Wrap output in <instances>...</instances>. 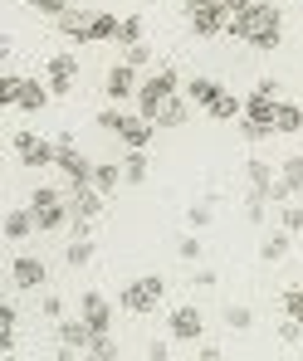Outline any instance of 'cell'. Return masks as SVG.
Here are the masks:
<instances>
[{"label":"cell","mask_w":303,"mask_h":361,"mask_svg":"<svg viewBox=\"0 0 303 361\" xmlns=\"http://www.w3.org/2000/svg\"><path fill=\"white\" fill-rule=\"evenodd\" d=\"M230 35L244 39L249 49H279V39H284V15H279L274 0H254L249 10L230 15Z\"/></svg>","instance_id":"6da1fadb"},{"label":"cell","mask_w":303,"mask_h":361,"mask_svg":"<svg viewBox=\"0 0 303 361\" xmlns=\"http://www.w3.org/2000/svg\"><path fill=\"white\" fill-rule=\"evenodd\" d=\"M172 93H182V73H177V68H157L152 78H142V83H137V98H132V103H137V113H142V118L157 122L162 103H167Z\"/></svg>","instance_id":"7a4b0ae2"},{"label":"cell","mask_w":303,"mask_h":361,"mask_svg":"<svg viewBox=\"0 0 303 361\" xmlns=\"http://www.w3.org/2000/svg\"><path fill=\"white\" fill-rule=\"evenodd\" d=\"M167 298V279L162 274H142V279H132V283H122V293H118V307L122 312H152L157 302Z\"/></svg>","instance_id":"3957f363"},{"label":"cell","mask_w":303,"mask_h":361,"mask_svg":"<svg viewBox=\"0 0 303 361\" xmlns=\"http://www.w3.org/2000/svg\"><path fill=\"white\" fill-rule=\"evenodd\" d=\"M54 157H59V142H44L35 132H15V161L25 171H44V166H54Z\"/></svg>","instance_id":"277c9868"},{"label":"cell","mask_w":303,"mask_h":361,"mask_svg":"<svg viewBox=\"0 0 303 361\" xmlns=\"http://www.w3.org/2000/svg\"><path fill=\"white\" fill-rule=\"evenodd\" d=\"M54 337H59V361H69V357H78V352H88V342H93L98 332H93V327H88V317L78 312V317H59Z\"/></svg>","instance_id":"5b68a950"},{"label":"cell","mask_w":303,"mask_h":361,"mask_svg":"<svg viewBox=\"0 0 303 361\" xmlns=\"http://www.w3.org/2000/svg\"><path fill=\"white\" fill-rule=\"evenodd\" d=\"M44 279H49L44 259H35V254L10 259V288H15V293H35V288H44Z\"/></svg>","instance_id":"8992f818"},{"label":"cell","mask_w":303,"mask_h":361,"mask_svg":"<svg viewBox=\"0 0 303 361\" xmlns=\"http://www.w3.org/2000/svg\"><path fill=\"white\" fill-rule=\"evenodd\" d=\"M167 332H172V342H201V332H206V317H201V307H196V302H182V307H172V317H167Z\"/></svg>","instance_id":"52a82bcc"},{"label":"cell","mask_w":303,"mask_h":361,"mask_svg":"<svg viewBox=\"0 0 303 361\" xmlns=\"http://www.w3.org/2000/svg\"><path fill=\"white\" fill-rule=\"evenodd\" d=\"M44 78H49L54 98H69V93L78 88V59H73V54H54V59L44 63Z\"/></svg>","instance_id":"ba28073f"},{"label":"cell","mask_w":303,"mask_h":361,"mask_svg":"<svg viewBox=\"0 0 303 361\" xmlns=\"http://www.w3.org/2000/svg\"><path fill=\"white\" fill-rule=\"evenodd\" d=\"M103 93L113 98V103H127V98H137V68L127 59H118L108 73H103Z\"/></svg>","instance_id":"9c48e42d"},{"label":"cell","mask_w":303,"mask_h":361,"mask_svg":"<svg viewBox=\"0 0 303 361\" xmlns=\"http://www.w3.org/2000/svg\"><path fill=\"white\" fill-rule=\"evenodd\" d=\"M54 166L64 171V180H69V185H93V161H88V157H83L73 142H69V147H59Z\"/></svg>","instance_id":"30bf717a"},{"label":"cell","mask_w":303,"mask_h":361,"mask_svg":"<svg viewBox=\"0 0 303 361\" xmlns=\"http://www.w3.org/2000/svg\"><path fill=\"white\" fill-rule=\"evenodd\" d=\"M230 30V10L225 5H210V10H196L191 15V35L196 39H215V35H225Z\"/></svg>","instance_id":"8fae6325"},{"label":"cell","mask_w":303,"mask_h":361,"mask_svg":"<svg viewBox=\"0 0 303 361\" xmlns=\"http://www.w3.org/2000/svg\"><path fill=\"white\" fill-rule=\"evenodd\" d=\"M103 205H108V195H103L98 185H69V210H73V215L98 220V215H103Z\"/></svg>","instance_id":"7c38bea8"},{"label":"cell","mask_w":303,"mask_h":361,"mask_svg":"<svg viewBox=\"0 0 303 361\" xmlns=\"http://www.w3.org/2000/svg\"><path fill=\"white\" fill-rule=\"evenodd\" d=\"M78 312L88 317L93 332H113V302L103 298V293H83V298H78Z\"/></svg>","instance_id":"4fadbf2b"},{"label":"cell","mask_w":303,"mask_h":361,"mask_svg":"<svg viewBox=\"0 0 303 361\" xmlns=\"http://www.w3.org/2000/svg\"><path fill=\"white\" fill-rule=\"evenodd\" d=\"M49 98H54L49 78H25V93H20V108H15V113H44Z\"/></svg>","instance_id":"5bb4252c"},{"label":"cell","mask_w":303,"mask_h":361,"mask_svg":"<svg viewBox=\"0 0 303 361\" xmlns=\"http://www.w3.org/2000/svg\"><path fill=\"white\" fill-rule=\"evenodd\" d=\"M54 25H59V35H64V39H73V44H88L93 15H83V10H73V5H69V10H64V15L54 20Z\"/></svg>","instance_id":"9a60e30c"},{"label":"cell","mask_w":303,"mask_h":361,"mask_svg":"<svg viewBox=\"0 0 303 361\" xmlns=\"http://www.w3.org/2000/svg\"><path fill=\"white\" fill-rule=\"evenodd\" d=\"M35 230H40L35 210H10V215H5V240H10V244H25Z\"/></svg>","instance_id":"2e32d148"},{"label":"cell","mask_w":303,"mask_h":361,"mask_svg":"<svg viewBox=\"0 0 303 361\" xmlns=\"http://www.w3.org/2000/svg\"><path fill=\"white\" fill-rule=\"evenodd\" d=\"M147 176H152L147 147H127V157H122V180H127V185H142Z\"/></svg>","instance_id":"e0dca14e"},{"label":"cell","mask_w":303,"mask_h":361,"mask_svg":"<svg viewBox=\"0 0 303 361\" xmlns=\"http://www.w3.org/2000/svg\"><path fill=\"white\" fill-rule=\"evenodd\" d=\"M274 113H279V98H264V93H249V98H244V118L249 122L274 127Z\"/></svg>","instance_id":"ac0fdd59"},{"label":"cell","mask_w":303,"mask_h":361,"mask_svg":"<svg viewBox=\"0 0 303 361\" xmlns=\"http://www.w3.org/2000/svg\"><path fill=\"white\" fill-rule=\"evenodd\" d=\"M35 210V220H40V230H64L69 220H73V210H69V200H54V205H30Z\"/></svg>","instance_id":"d6986e66"},{"label":"cell","mask_w":303,"mask_h":361,"mask_svg":"<svg viewBox=\"0 0 303 361\" xmlns=\"http://www.w3.org/2000/svg\"><path fill=\"white\" fill-rule=\"evenodd\" d=\"M289 244H294V235L279 225L274 235H264V244H259V259H264V264H284V259H289Z\"/></svg>","instance_id":"ffe728a7"},{"label":"cell","mask_w":303,"mask_h":361,"mask_svg":"<svg viewBox=\"0 0 303 361\" xmlns=\"http://www.w3.org/2000/svg\"><path fill=\"white\" fill-rule=\"evenodd\" d=\"M206 113H210L215 122H240L244 118V98H235V93H225V88H220V93H215V103H210Z\"/></svg>","instance_id":"44dd1931"},{"label":"cell","mask_w":303,"mask_h":361,"mask_svg":"<svg viewBox=\"0 0 303 361\" xmlns=\"http://www.w3.org/2000/svg\"><path fill=\"white\" fill-rule=\"evenodd\" d=\"M186 118H191V98L172 93V98L162 103V113H157V127H186Z\"/></svg>","instance_id":"7402d4cb"},{"label":"cell","mask_w":303,"mask_h":361,"mask_svg":"<svg viewBox=\"0 0 303 361\" xmlns=\"http://www.w3.org/2000/svg\"><path fill=\"white\" fill-rule=\"evenodd\" d=\"M15 342H20V312L15 302H0V352H15Z\"/></svg>","instance_id":"603a6c76"},{"label":"cell","mask_w":303,"mask_h":361,"mask_svg":"<svg viewBox=\"0 0 303 361\" xmlns=\"http://www.w3.org/2000/svg\"><path fill=\"white\" fill-rule=\"evenodd\" d=\"M274 132H279V137H294V132H303V108H299V103H284V98H279Z\"/></svg>","instance_id":"cb8c5ba5"},{"label":"cell","mask_w":303,"mask_h":361,"mask_svg":"<svg viewBox=\"0 0 303 361\" xmlns=\"http://www.w3.org/2000/svg\"><path fill=\"white\" fill-rule=\"evenodd\" d=\"M244 180H249V190H259V195H269V185L279 180V171H274L269 161H259V157H254V161L244 166Z\"/></svg>","instance_id":"d4e9b609"},{"label":"cell","mask_w":303,"mask_h":361,"mask_svg":"<svg viewBox=\"0 0 303 361\" xmlns=\"http://www.w3.org/2000/svg\"><path fill=\"white\" fill-rule=\"evenodd\" d=\"M64 264H69V269H88V264H93V240H88V235H73L69 249H64Z\"/></svg>","instance_id":"484cf974"},{"label":"cell","mask_w":303,"mask_h":361,"mask_svg":"<svg viewBox=\"0 0 303 361\" xmlns=\"http://www.w3.org/2000/svg\"><path fill=\"white\" fill-rule=\"evenodd\" d=\"M215 93H220V83H215V78H191V83H186V98H191L196 108H210V103H215Z\"/></svg>","instance_id":"4316f807"},{"label":"cell","mask_w":303,"mask_h":361,"mask_svg":"<svg viewBox=\"0 0 303 361\" xmlns=\"http://www.w3.org/2000/svg\"><path fill=\"white\" fill-rule=\"evenodd\" d=\"M118 180H122V161H98V166H93V185H98L103 195H113Z\"/></svg>","instance_id":"83f0119b"},{"label":"cell","mask_w":303,"mask_h":361,"mask_svg":"<svg viewBox=\"0 0 303 361\" xmlns=\"http://www.w3.org/2000/svg\"><path fill=\"white\" fill-rule=\"evenodd\" d=\"M279 180L294 190V195H303V152H294V157H284V166H279Z\"/></svg>","instance_id":"f1b7e54d"},{"label":"cell","mask_w":303,"mask_h":361,"mask_svg":"<svg viewBox=\"0 0 303 361\" xmlns=\"http://www.w3.org/2000/svg\"><path fill=\"white\" fill-rule=\"evenodd\" d=\"M118 15H93V30H88V44H108V39H118Z\"/></svg>","instance_id":"f546056e"},{"label":"cell","mask_w":303,"mask_h":361,"mask_svg":"<svg viewBox=\"0 0 303 361\" xmlns=\"http://www.w3.org/2000/svg\"><path fill=\"white\" fill-rule=\"evenodd\" d=\"M20 93H25V73H5L0 78V108H20Z\"/></svg>","instance_id":"4dcf8cb0"},{"label":"cell","mask_w":303,"mask_h":361,"mask_svg":"<svg viewBox=\"0 0 303 361\" xmlns=\"http://www.w3.org/2000/svg\"><path fill=\"white\" fill-rule=\"evenodd\" d=\"M279 225L303 240V200H284V205H279Z\"/></svg>","instance_id":"1f68e13d"},{"label":"cell","mask_w":303,"mask_h":361,"mask_svg":"<svg viewBox=\"0 0 303 361\" xmlns=\"http://www.w3.org/2000/svg\"><path fill=\"white\" fill-rule=\"evenodd\" d=\"M225 327H235V332H249V327H254V312H249L244 302H225Z\"/></svg>","instance_id":"d6a6232c"},{"label":"cell","mask_w":303,"mask_h":361,"mask_svg":"<svg viewBox=\"0 0 303 361\" xmlns=\"http://www.w3.org/2000/svg\"><path fill=\"white\" fill-rule=\"evenodd\" d=\"M88 357H98V361H113V357H118V342H113V332H98V337L88 342Z\"/></svg>","instance_id":"836d02e7"},{"label":"cell","mask_w":303,"mask_h":361,"mask_svg":"<svg viewBox=\"0 0 303 361\" xmlns=\"http://www.w3.org/2000/svg\"><path fill=\"white\" fill-rule=\"evenodd\" d=\"M137 39H142V15H127V20L118 25V39H113V44L127 49V44H137Z\"/></svg>","instance_id":"e575fe53"},{"label":"cell","mask_w":303,"mask_h":361,"mask_svg":"<svg viewBox=\"0 0 303 361\" xmlns=\"http://www.w3.org/2000/svg\"><path fill=\"white\" fill-rule=\"evenodd\" d=\"M177 254H182L186 264H201V259H206V249H201V240H196V230H191V235H182V240H177Z\"/></svg>","instance_id":"d590c367"},{"label":"cell","mask_w":303,"mask_h":361,"mask_svg":"<svg viewBox=\"0 0 303 361\" xmlns=\"http://www.w3.org/2000/svg\"><path fill=\"white\" fill-rule=\"evenodd\" d=\"M264 205H269V195L249 190V200H244V220H249V225H264Z\"/></svg>","instance_id":"8d00e7d4"},{"label":"cell","mask_w":303,"mask_h":361,"mask_svg":"<svg viewBox=\"0 0 303 361\" xmlns=\"http://www.w3.org/2000/svg\"><path fill=\"white\" fill-rule=\"evenodd\" d=\"M127 118H132V113H122V108H103V113H98V127H103V132H122Z\"/></svg>","instance_id":"74e56055"},{"label":"cell","mask_w":303,"mask_h":361,"mask_svg":"<svg viewBox=\"0 0 303 361\" xmlns=\"http://www.w3.org/2000/svg\"><path fill=\"white\" fill-rule=\"evenodd\" d=\"M279 307H284V317H299L303 322V288H289V293L279 298Z\"/></svg>","instance_id":"f35d334b"},{"label":"cell","mask_w":303,"mask_h":361,"mask_svg":"<svg viewBox=\"0 0 303 361\" xmlns=\"http://www.w3.org/2000/svg\"><path fill=\"white\" fill-rule=\"evenodd\" d=\"M122 59L132 63V68H147V63H152V49L137 39V44H127V49H122Z\"/></svg>","instance_id":"ab89813d"},{"label":"cell","mask_w":303,"mask_h":361,"mask_svg":"<svg viewBox=\"0 0 303 361\" xmlns=\"http://www.w3.org/2000/svg\"><path fill=\"white\" fill-rule=\"evenodd\" d=\"M186 225H191V230H206V225H210V200H206V205H191V210H186Z\"/></svg>","instance_id":"60d3db41"},{"label":"cell","mask_w":303,"mask_h":361,"mask_svg":"<svg viewBox=\"0 0 303 361\" xmlns=\"http://www.w3.org/2000/svg\"><path fill=\"white\" fill-rule=\"evenodd\" d=\"M54 200H64L54 185H35V190H30V205H54Z\"/></svg>","instance_id":"b9f144b4"},{"label":"cell","mask_w":303,"mask_h":361,"mask_svg":"<svg viewBox=\"0 0 303 361\" xmlns=\"http://www.w3.org/2000/svg\"><path fill=\"white\" fill-rule=\"evenodd\" d=\"M40 312L59 322V317H64V298H59V293H44V298H40Z\"/></svg>","instance_id":"7bdbcfd3"},{"label":"cell","mask_w":303,"mask_h":361,"mask_svg":"<svg viewBox=\"0 0 303 361\" xmlns=\"http://www.w3.org/2000/svg\"><path fill=\"white\" fill-rule=\"evenodd\" d=\"M303 337V322L299 317H284V322H279V342H299Z\"/></svg>","instance_id":"ee69618b"},{"label":"cell","mask_w":303,"mask_h":361,"mask_svg":"<svg viewBox=\"0 0 303 361\" xmlns=\"http://www.w3.org/2000/svg\"><path fill=\"white\" fill-rule=\"evenodd\" d=\"M25 5H35L40 15H54V20H59L64 10H69V0H25Z\"/></svg>","instance_id":"f6af8a7d"},{"label":"cell","mask_w":303,"mask_h":361,"mask_svg":"<svg viewBox=\"0 0 303 361\" xmlns=\"http://www.w3.org/2000/svg\"><path fill=\"white\" fill-rule=\"evenodd\" d=\"M142 357H147V361H167V357H172V347H167V342H147Z\"/></svg>","instance_id":"bcb514c9"},{"label":"cell","mask_w":303,"mask_h":361,"mask_svg":"<svg viewBox=\"0 0 303 361\" xmlns=\"http://www.w3.org/2000/svg\"><path fill=\"white\" fill-rule=\"evenodd\" d=\"M254 93H264V98H279V83H274V78H259V83H254Z\"/></svg>","instance_id":"7dc6e473"},{"label":"cell","mask_w":303,"mask_h":361,"mask_svg":"<svg viewBox=\"0 0 303 361\" xmlns=\"http://www.w3.org/2000/svg\"><path fill=\"white\" fill-rule=\"evenodd\" d=\"M196 288H215V269H196Z\"/></svg>","instance_id":"c3c4849f"},{"label":"cell","mask_w":303,"mask_h":361,"mask_svg":"<svg viewBox=\"0 0 303 361\" xmlns=\"http://www.w3.org/2000/svg\"><path fill=\"white\" fill-rule=\"evenodd\" d=\"M196 357H201V361H220V357H225V352H220V347H215V342H206V347H201V352H196Z\"/></svg>","instance_id":"681fc988"},{"label":"cell","mask_w":303,"mask_h":361,"mask_svg":"<svg viewBox=\"0 0 303 361\" xmlns=\"http://www.w3.org/2000/svg\"><path fill=\"white\" fill-rule=\"evenodd\" d=\"M210 5H220V0H186V15H196V10H210Z\"/></svg>","instance_id":"f907efd6"},{"label":"cell","mask_w":303,"mask_h":361,"mask_svg":"<svg viewBox=\"0 0 303 361\" xmlns=\"http://www.w3.org/2000/svg\"><path fill=\"white\" fill-rule=\"evenodd\" d=\"M220 5H225V10H230V15H240V10H249V5H254V0H220Z\"/></svg>","instance_id":"816d5d0a"},{"label":"cell","mask_w":303,"mask_h":361,"mask_svg":"<svg viewBox=\"0 0 303 361\" xmlns=\"http://www.w3.org/2000/svg\"><path fill=\"white\" fill-rule=\"evenodd\" d=\"M299 200H303V195H299Z\"/></svg>","instance_id":"f5cc1de1"}]
</instances>
